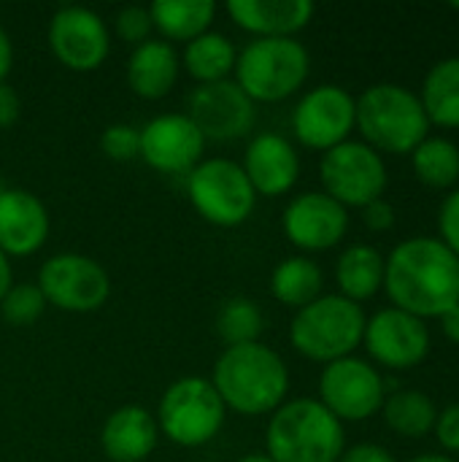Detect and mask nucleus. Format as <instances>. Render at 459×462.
I'll return each mask as SVG.
<instances>
[{
	"label": "nucleus",
	"mask_w": 459,
	"mask_h": 462,
	"mask_svg": "<svg viewBox=\"0 0 459 462\" xmlns=\"http://www.w3.org/2000/svg\"><path fill=\"white\" fill-rule=\"evenodd\" d=\"M187 195L192 208L216 227L243 225L257 203L243 168L225 157L200 160L187 173Z\"/></svg>",
	"instance_id": "8"
},
{
	"label": "nucleus",
	"mask_w": 459,
	"mask_h": 462,
	"mask_svg": "<svg viewBox=\"0 0 459 462\" xmlns=\"http://www.w3.org/2000/svg\"><path fill=\"white\" fill-rule=\"evenodd\" d=\"M187 116L197 125L206 141H235L252 133L257 111L254 100L230 79L200 84L189 95Z\"/></svg>",
	"instance_id": "15"
},
{
	"label": "nucleus",
	"mask_w": 459,
	"mask_h": 462,
	"mask_svg": "<svg viewBox=\"0 0 459 462\" xmlns=\"http://www.w3.org/2000/svg\"><path fill=\"white\" fill-rule=\"evenodd\" d=\"M238 462H273L268 455H246V457H241Z\"/></svg>",
	"instance_id": "43"
},
{
	"label": "nucleus",
	"mask_w": 459,
	"mask_h": 462,
	"mask_svg": "<svg viewBox=\"0 0 459 462\" xmlns=\"http://www.w3.org/2000/svg\"><path fill=\"white\" fill-rule=\"evenodd\" d=\"M138 135V157L160 173H189L206 152V138L187 114L154 116Z\"/></svg>",
	"instance_id": "16"
},
{
	"label": "nucleus",
	"mask_w": 459,
	"mask_h": 462,
	"mask_svg": "<svg viewBox=\"0 0 459 462\" xmlns=\"http://www.w3.org/2000/svg\"><path fill=\"white\" fill-rule=\"evenodd\" d=\"M311 70V57L298 38H254L235 60V84L254 103H279L295 95Z\"/></svg>",
	"instance_id": "6"
},
{
	"label": "nucleus",
	"mask_w": 459,
	"mask_h": 462,
	"mask_svg": "<svg viewBox=\"0 0 459 462\" xmlns=\"http://www.w3.org/2000/svg\"><path fill=\"white\" fill-rule=\"evenodd\" d=\"M19 111H22V103H19L16 89L3 81L0 84V130L11 127L19 119Z\"/></svg>",
	"instance_id": "38"
},
{
	"label": "nucleus",
	"mask_w": 459,
	"mask_h": 462,
	"mask_svg": "<svg viewBox=\"0 0 459 462\" xmlns=\"http://www.w3.org/2000/svg\"><path fill=\"white\" fill-rule=\"evenodd\" d=\"M241 168L257 195L279 198L295 187L300 176V157L284 135L260 133L246 146Z\"/></svg>",
	"instance_id": "18"
},
{
	"label": "nucleus",
	"mask_w": 459,
	"mask_h": 462,
	"mask_svg": "<svg viewBox=\"0 0 459 462\" xmlns=\"http://www.w3.org/2000/svg\"><path fill=\"white\" fill-rule=\"evenodd\" d=\"M452 8H454V11H459V3H452Z\"/></svg>",
	"instance_id": "45"
},
{
	"label": "nucleus",
	"mask_w": 459,
	"mask_h": 462,
	"mask_svg": "<svg viewBox=\"0 0 459 462\" xmlns=\"http://www.w3.org/2000/svg\"><path fill=\"white\" fill-rule=\"evenodd\" d=\"M319 179L325 195L338 200L344 208H365L368 203L384 198L390 173L381 154L365 141H344L322 154Z\"/></svg>",
	"instance_id": "9"
},
{
	"label": "nucleus",
	"mask_w": 459,
	"mask_h": 462,
	"mask_svg": "<svg viewBox=\"0 0 459 462\" xmlns=\"http://www.w3.org/2000/svg\"><path fill=\"white\" fill-rule=\"evenodd\" d=\"M322 268L308 257H289L273 268L271 292L279 303L289 309H303L322 295Z\"/></svg>",
	"instance_id": "27"
},
{
	"label": "nucleus",
	"mask_w": 459,
	"mask_h": 462,
	"mask_svg": "<svg viewBox=\"0 0 459 462\" xmlns=\"http://www.w3.org/2000/svg\"><path fill=\"white\" fill-rule=\"evenodd\" d=\"M335 282L344 298L363 303L384 287V254L376 246L354 244L335 263Z\"/></svg>",
	"instance_id": "23"
},
{
	"label": "nucleus",
	"mask_w": 459,
	"mask_h": 462,
	"mask_svg": "<svg viewBox=\"0 0 459 462\" xmlns=\"http://www.w3.org/2000/svg\"><path fill=\"white\" fill-rule=\"evenodd\" d=\"M179 79V54L168 41L149 38L135 46L127 60V84L138 97L160 100L165 97Z\"/></svg>",
	"instance_id": "22"
},
{
	"label": "nucleus",
	"mask_w": 459,
	"mask_h": 462,
	"mask_svg": "<svg viewBox=\"0 0 459 462\" xmlns=\"http://www.w3.org/2000/svg\"><path fill=\"white\" fill-rule=\"evenodd\" d=\"M409 462H457L454 457H449V455H419V457H414V460Z\"/></svg>",
	"instance_id": "42"
},
{
	"label": "nucleus",
	"mask_w": 459,
	"mask_h": 462,
	"mask_svg": "<svg viewBox=\"0 0 459 462\" xmlns=\"http://www.w3.org/2000/svg\"><path fill=\"white\" fill-rule=\"evenodd\" d=\"M422 108L430 119V125H438L444 130L459 127V57H444L438 60L419 92Z\"/></svg>",
	"instance_id": "24"
},
{
	"label": "nucleus",
	"mask_w": 459,
	"mask_h": 462,
	"mask_svg": "<svg viewBox=\"0 0 459 462\" xmlns=\"http://www.w3.org/2000/svg\"><path fill=\"white\" fill-rule=\"evenodd\" d=\"M11 65H14V46H11L8 32L0 27V84H3L5 76L11 73Z\"/></svg>",
	"instance_id": "39"
},
{
	"label": "nucleus",
	"mask_w": 459,
	"mask_h": 462,
	"mask_svg": "<svg viewBox=\"0 0 459 462\" xmlns=\"http://www.w3.org/2000/svg\"><path fill=\"white\" fill-rule=\"evenodd\" d=\"M363 344L381 368L411 371L430 355V328L425 319L390 306L368 319Z\"/></svg>",
	"instance_id": "13"
},
{
	"label": "nucleus",
	"mask_w": 459,
	"mask_h": 462,
	"mask_svg": "<svg viewBox=\"0 0 459 462\" xmlns=\"http://www.w3.org/2000/svg\"><path fill=\"white\" fill-rule=\"evenodd\" d=\"M114 27H116V32H119L122 41L135 43V46L146 43L149 35H151V30H154L149 8H141V5H124V8L116 14Z\"/></svg>",
	"instance_id": "33"
},
{
	"label": "nucleus",
	"mask_w": 459,
	"mask_h": 462,
	"mask_svg": "<svg viewBox=\"0 0 459 462\" xmlns=\"http://www.w3.org/2000/svg\"><path fill=\"white\" fill-rule=\"evenodd\" d=\"M357 127L379 154H411L430 133V119L417 92L384 81L357 97Z\"/></svg>",
	"instance_id": "4"
},
{
	"label": "nucleus",
	"mask_w": 459,
	"mask_h": 462,
	"mask_svg": "<svg viewBox=\"0 0 459 462\" xmlns=\"http://www.w3.org/2000/svg\"><path fill=\"white\" fill-rule=\"evenodd\" d=\"M225 409L243 417L273 414L289 393V371L279 352L265 344L227 346L211 374Z\"/></svg>",
	"instance_id": "2"
},
{
	"label": "nucleus",
	"mask_w": 459,
	"mask_h": 462,
	"mask_svg": "<svg viewBox=\"0 0 459 462\" xmlns=\"http://www.w3.org/2000/svg\"><path fill=\"white\" fill-rule=\"evenodd\" d=\"M384 290L395 309L441 319L459 303V257L441 238H406L384 257Z\"/></svg>",
	"instance_id": "1"
},
{
	"label": "nucleus",
	"mask_w": 459,
	"mask_h": 462,
	"mask_svg": "<svg viewBox=\"0 0 459 462\" xmlns=\"http://www.w3.org/2000/svg\"><path fill=\"white\" fill-rule=\"evenodd\" d=\"M262 330H265V317L260 306L249 298H233L216 314V333L227 346L257 344Z\"/></svg>",
	"instance_id": "30"
},
{
	"label": "nucleus",
	"mask_w": 459,
	"mask_h": 462,
	"mask_svg": "<svg viewBox=\"0 0 459 462\" xmlns=\"http://www.w3.org/2000/svg\"><path fill=\"white\" fill-rule=\"evenodd\" d=\"M157 441V420L143 406L116 409L100 430V447L111 462H143L154 452Z\"/></svg>",
	"instance_id": "21"
},
{
	"label": "nucleus",
	"mask_w": 459,
	"mask_h": 462,
	"mask_svg": "<svg viewBox=\"0 0 459 462\" xmlns=\"http://www.w3.org/2000/svg\"><path fill=\"white\" fill-rule=\"evenodd\" d=\"M38 287L60 311L89 314L97 311L111 295V279L100 263L87 254H54L38 271Z\"/></svg>",
	"instance_id": "11"
},
{
	"label": "nucleus",
	"mask_w": 459,
	"mask_h": 462,
	"mask_svg": "<svg viewBox=\"0 0 459 462\" xmlns=\"http://www.w3.org/2000/svg\"><path fill=\"white\" fill-rule=\"evenodd\" d=\"M11 284H14V273H11V263H8V257L0 252V300L5 298V292L11 290Z\"/></svg>",
	"instance_id": "41"
},
{
	"label": "nucleus",
	"mask_w": 459,
	"mask_h": 462,
	"mask_svg": "<svg viewBox=\"0 0 459 462\" xmlns=\"http://www.w3.org/2000/svg\"><path fill=\"white\" fill-rule=\"evenodd\" d=\"M46 236V206L32 192L8 187L0 195V252L5 257H27L43 246Z\"/></svg>",
	"instance_id": "19"
},
{
	"label": "nucleus",
	"mask_w": 459,
	"mask_h": 462,
	"mask_svg": "<svg viewBox=\"0 0 459 462\" xmlns=\"http://www.w3.org/2000/svg\"><path fill=\"white\" fill-rule=\"evenodd\" d=\"M317 5L311 0H230V19L257 38H295L311 16Z\"/></svg>",
	"instance_id": "20"
},
{
	"label": "nucleus",
	"mask_w": 459,
	"mask_h": 462,
	"mask_svg": "<svg viewBox=\"0 0 459 462\" xmlns=\"http://www.w3.org/2000/svg\"><path fill=\"white\" fill-rule=\"evenodd\" d=\"M5 189H8V187H5V184H3V181H0V195H3V192H5Z\"/></svg>",
	"instance_id": "44"
},
{
	"label": "nucleus",
	"mask_w": 459,
	"mask_h": 462,
	"mask_svg": "<svg viewBox=\"0 0 459 462\" xmlns=\"http://www.w3.org/2000/svg\"><path fill=\"white\" fill-rule=\"evenodd\" d=\"M368 317L360 303L344 295H319L314 303L298 309L289 325L292 346L314 363H335L352 357L363 344Z\"/></svg>",
	"instance_id": "5"
},
{
	"label": "nucleus",
	"mask_w": 459,
	"mask_h": 462,
	"mask_svg": "<svg viewBox=\"0 0 459 462\" xmlns=\"http://www.w3.org/2000/svg\"><path fill=\"white\" fill-rule=\"evenodd\" d=\"M441 333L459 346V303L457 306H452L444 317H441Z\"/></svg>",
	"instance_id": "40"
},
{
	"label": "nucleus",
	"mask_w": 459,
	"mask_h": 462,
	"mask_svg": "<svg viewBox=\"0 0 459 462\" xmlns=\"http://www.w3.org/2000/svg\"><path fill=\"white\" fill-rule=\"evenodd\" d=\"M414 176L433 189H449L459 179V146L449 138L427 135L411 152Z\"/></svg>",
	"instance_id": "29"
},
{
	"label": "nucleus",
	"mask_w": 459,
	"mask_h": 462,
	"mask_svg": "<svg viewBox=\"0 0 459 462\" xmlns=\"http://www.w3.org/2000/svg\"><path fill=\"white\" fill-rule=\"evenodd\" d=\"M227 409L211 379L184 376L173 382L157 406V428L173 444L195 449L214 441L225 425Z\"/></svg>",
	"instance_id": "7"
},
{
	"label": "nucleus",
	"mask_w": 459,
	"mask_h": 462,
	"mask_svg": "<svg viewBox=\"0 0 459 462\" xmlns=\"http://www.w3.org/2000/svg\"><path fill=\"white\" fill-rule=\"evenodd\" d=\"M49 46L54 57L76 73L97 70L108 51L111 35L100 14L84 5H62L49 22Z\"/></svg>",
	"instance_id": "14"
},
{
	"label": "nucleus",
	"mask_w": 459,
	"mask_h": 462,
	"mask_svg": "<svg viewBox=\"0 0 459 462\" xmlns=\"http://www.w3.org/2000/svg\"><path fill=\"white\" fill-rule=\"evenodd\" d=\"M344 449V422L317 398L287 401L271 414L265 455L273 462H338Z\"/></svg>",
	"instance_id": "3"
},
{
	"label": "nucleus",
	"mask_w": 459,
	"mask_h": 462,
	"mask_svg": "<svg viewBox=\"0 0 459 462\" xmlns=\"http://www.w3.org/2000/svg\"><path fill=\"white\" fill-rule=\"evenodd\" d=\"M381 414L392 433L403 439H425L436 428L438 406L419 390H398L384 401Z\"/></svg>",
	"instance_id": "26"
},
{
	"label": "nucleus",
	"mask_w": 459,
	"mask_h": 462,
	"mask_svg": "<svg viewBox=\"0 0 459 462\" xmlns=\"http://www.w3.org/2000/svg\"><path fill=\"white\" fill-rule=\"evenodd\" d=\"M357 127V100L338 84H319L300 97L292 111L295 138L317 152H330L333 146L349 141Z\"/></svg>",
	"instance_id": "12"
},
{
	"label": "nucleus",
	"mask_w": 459,
	"mask_h": 462,
	"mask_svg": "<svg viewBox=\"0 0 459 462\" xmlns=\"http://www.w3.org/2000/svg\"><path fill=\"white\" fill-rule=\"evenodd\" d=\"M46 309V298L38 284H11L5 298L0 300L3 319L14 328H30L41 319Z\"/></svg>",
	"instance_id": "31"
},
{
	"label": "nucleus",
	"mask_w": 459,
	"mask_h": 462,
	"mask_svg": "<svg viewBox=\"0 0 459 462\" xmlns=\"http://www.w3.org/2000/svg\"><path fill=\"white\" fill-rule=\"evenodd\" d=\"M238 51L233 41L222 32H203L184 49V68L192 79L200 84H214L227 79L230 70H235Z\"/></svg>",
	"instance_id": "28"
},
{
	"label": "nucleus",
	"mask_w": 459,
	"mask_h": 462,
	"mask_svg": "<svg viewBox=\"0 0 459 462\" xmlns=\"http://www.w3.org/2000/svg\"><path fill=\"white\" fill-rule=\"evenodd\" d=\"M384 401V376L354 355L327 363L319 376V403L341 422H365L381 411Z\"/></svg>",
	"instance_id": "10"
},
{
	"label": "nucleus",
	"mask_w": 459,
	"mask_h": 462,
	"mask_svg": "<svg viewBox=\"0 0 459 462\" xmlns=\"http://www.w3.org/2000/svg\"><path fill=\"white\" fill-rule=\"evenodd\" d=\"M433 433L449 455H459V401L446 409H438Z\"/></svg>",
	"instance_id": "35"
},
{
	"label": "nucleus",
	"mask_w": 459,
	"mask_h": 462,
	"mask_svg": "<svg viewBox=\"0 0 459 462\" xmlns=\"http://www.w3.org/2000/svg\"><path fill=\"white\" fill-rule=\"evenodd\" d=\"M100 149L108 160L116 162H127L133 157H138L141 149V135L138 130H133L130 125H108L100 135Z\"/></svg>",
	"instance_id": "32"
},
{
	"label": "nucleus",
	"mask_w": 459,
	"mask_h": 462,
	"mask_svg": "<svg viewBox=\"0 0 459 462\" xmlns=\"http://www.w3.org/2000/svg\"><path fill=\"white\" fill-rule=\"evenodd\" d=\"M338 462H398L395 455L381 447V444H357V447H349L344 449L341 460Z\"/></svg>",
	"instance_id": "37"
},
{
	"label": "nucleus",
	"mask_w": 459,
	"mask_h": 462,
	"mask_svg": "<svg viewBox=\"0 0 459 462\" xmlns=\"http://www.w3.org/2000/svg\"><path fill=\"white\" fill-rule=\"evenodd\" d=\"M284 236L303 252H325L344 241L349 211L325 192H303L284 208Z\"/></svg>",
	"instance_id": "17"
},
{
	"label": "nucleus",
	"mask_w": 459,
	"mask_h": 462,
	"mask_svg": "<svg viewBox=\"0 0 459 462\" xmlns=\"http://www.w3.org/2000/svg\"><path fill=\"white\" fill-rule=\"evenodd\" d=\"M151 24L168 38L189 43L197 35L208 32L216 5L211 0H154L149 5Z\"/></svg>",
	"instance_id": "25"
},
{
	"label": "nucleus",
	"mask_w": 459,
	"mask_h": 462,
	"mask_svg": "<svg viewBox=\"0 0 459 462\" xmlns=\"http://www.w3.org/2000/svg\"><path fill=\"white\" fill-rule=\"evenodd\" d=\"M438 238L459 257V189L446 195L438 211Z\"/></svg>",
	"instance_id": "34"
},
{
	"label": "nucleus",
	"mask_w": 459,
	"mask_h": 462,
	"mask_svg": "<svg viewBox=\"0 0 459 462\" xmlns=\"http://www.w3.org/2000/svg\"><path fill=\"white\" fill-rule=\"evenodd\" d=\"M363 222H365V227L373 230V233H387V230H392V227H395V208H392V203H387L384 198L368 203V206L363 208Z\"/></svg>",
	"instance_id": "36"
}]
</instances>
